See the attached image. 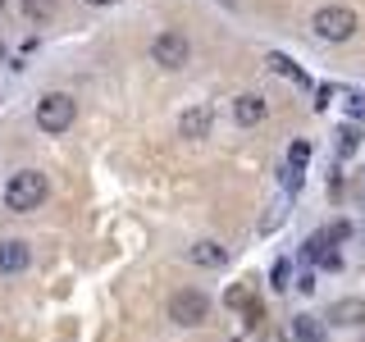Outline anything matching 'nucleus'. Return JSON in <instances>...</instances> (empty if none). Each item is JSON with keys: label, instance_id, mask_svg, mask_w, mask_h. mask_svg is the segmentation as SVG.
Instances as JSON below:
<instances>
[{"label": "nucleus", "instance_id": "nucleus-1", "mask_svg": "<svg viewBox=\"0 0 365 342\" xmlns=\"http://www.w3.org/2000/svg\"><path fill=\"white\" fill-rule=\"evenodd\" d=\"M0 197H5V210L32 214L37 205H46V197H51V178H46L41 169H19V174H9Z\"/></svg>", "mask_w": 365, "mask_h": 342}, {"label": "nucleus", "instance_id": "nucleus-2", "mask_svg": "<svg viewBox=\"0 0 365 342\" xmlns=\"http://www.w3.org/2000/svg\"><path fill=\"white\" fill-rule=\"evenodd\" d=\"M73 114H78V100L68 96V91H46V96L37 100V128L60 137L73 128Z\"/></svg>", "mask_w": 365, "mask_h": 342}, {"label": "nucleus", "instance_id": "nucleus-3", "mask_svg": "<svg viewBox=\"0 0 365 342\" xmlns=\"http://www.w3.org/2000/svg\"><path fill=\"white\" fill-rule=\"evenodd\" d=\"M311 28H315V37H324V41H351L356 28H361V19H356V9H347V5H324V9H315Z\"/></svg>", "mask_w": 365, "mask_h": 342}, {"label": "nucleus", "instance_id": "nucleus-4", "mask_svg": "<svg viewBox=\"0 0 365 342\" xmlns=\"http://www.w3.org/2000/svg\"><path fill=\"white\" fill-rule=\"evenodd\" d=\"M151 60L160 68H182L192 60V41H187V32H178V28H165V32H155L151 37Z\"/></svg>", "mask_w": 365, "mask_h": 342}, {"label": "nucleus", "instance_id": "nucleus-5", "mask_svg": "<svg viewBox=\"0 0 365 342\" xmlns=\"http://www.w3.org/2000/svg\"><path fill=\"white\" fill-rule=\"evenodd\" d=\"M169 319H174L178 328H197V324L210 319V301H205L197 288H182V292L169 296Z\"/></svg>", "mask_w": 365, "mask_h": 342}, {"label": "nucleus", "instance_id": "nucleus-6", "mask_svg": "<svg viewBox=\"0 0 365 342\" xmlns=\"http://www.w3.org/2000/svg\"><path fill=\"white\" fill-rule=\"evenodd\" d=\"M210 128H215V105L210 100H197V105H187L178 114V137H187V142L210 137Z\"/></svg>", "mask_w": 365, "mask_h": 342}, {"label": "nucleus", "instance_id": "nucleus-7", "mask_svg": "<svg viewBox=\"0 0 365 342\" xmlns=\"http://www.w3.org/2000/svg\"><path fill=\"white\" fill-rule=\"evenodd\" d=\"M265 114H269V100L260 96V91H242V96H233L237 128H256V123H265Z\"/></svg>", "mask_w": 365, "mask_h": 342}, {"label": "nucleus", "instance_id": "nucleus-8", "mask_svg": "<svg viewBox=\"0 0 365 342\" xmlns=\"http://www.w3.org/2000/svg\"><path fill=\"white\" fill-rule=\"evenodd\" d=\"M187 260L201 265V269H220V265H228V247L215 242V237H201V242L187 247Z\"/></svg>", "mask_w": 365, "mask_h": 342}, {"label": "nucleus", "instance_id": "nucleus-9", "mask_svg": "<svg viewBox=\"0 0 365 342\" xmlns=\"http://www.w3.org/2000/svg\"><path fill=\"white\" fill-rule=\"evenodd\" d=\"M32 265V247L19 242V237H5L0 242V274H23Z\"/></svg>", "mask_w": 365, "mask_h": 342}, {"label": "nucleus", "instance_id": "nucleus-10", "mask_svg": "<svg viewBox=\"0 0 365 342\" xmlns=\"http://www.w3.org/2000/svg\"><path fill=\"white\" fill-rule=\"evenodd\" d=\"M329 324H338V328H351V324H365V301L361 296H342V301L329 306Z\"/></svg>", "mask_w": 365, "mask_h": 342}, {"label": "nucleus", "instance_id": "nucleus-11", "mask_svg": "<svg viewBox=\"0 0 365 342\" xmlns=\"http://www.w3.org/2000/svg\"><path fill=\"white\" fill-rule=\"evenodd\" d=\"M288 333H292V342H324V319H315V315H292Z\"/></svg>", "mask_w": 365, "mask_h": 342}, {"label": "nucleus", "instance_id": "nucleus-12", "mask_svg": "<svg viewBox=\"0 0 365 342\" xmlns=\"http://www.w3.org/2000/svg\"><path fill=\"white\" fill-rule=\"evenodd\" d=\"M269 68H274V73H279V78H292L297 87H311V78H306V68L297 64V60H288V55H283V51H269Z\"/></svg>", "mask_w": 365, "mask_h": 342}, {"label": "nucleus", "instance_id": "nucleus-13", "mask_svg": "<svg viewBox=\"0 0 365 342\" xmlns=\"http://www.w3.org/2000/svg\"><path fill=\"white\" fill-rule=\"evenodd\" d=\"M306 165H311V142L297 137V142L288 146V169H292V174H306Z\"/></svg>", "mask_w": 365, "mask_h": 342}, {"label": "nucleus", "instance_id": "nucleus-14", "mask_svg": "<svg viewBox=\"0 0 365 342\" xmlns=\"http://www.w3.org/2000/svg\"><path fill=\"white\" fill-rule=\"evenodd\" d=\"M23 14H28V19L41 28V23L55 19V0H23Z\"/></svg>", "mask_w": 365, "mask_h": 342}, {"label": "nucleus", "instance_id": "nucleus-15", "mask_svg": "<svg viewBox=\"0 0 365 342\" xmlns=\"http://www.w3.org/2000/svg\"><path fill=\"white\" fill-rule=\"evenodd\" d=\"M329 247H334V242H329L324 233H311V237H306V242H302V260H306V265H311V260L319 265V256H324Z\"/></svg>", "mask_w": 365, "mask_h": 342}, {"label": "nucleus", "instance_id": "nucleus-16", "mask_svg": "<svg viewBox=\"0 0 365 342\" xmlns=\"http://www.w3.org/2000/svg\"><path fill=\"white\" fill-rule=\"evenodd\" d=\"M288 279H292V260L288 256H279V260H274V269H269V288H288Z\"/></svg>", "mask_w": 365, "mask_h": 342}, {"label": "nucleus", "instance_id": "nucleus-17", "mask_svg": "<svg viewBox=\"0 0 365 342\" xmlns=\"http://www.w3.org/2000/svg\"><path fill=\"white\" fill-rule=\"evenodd\" d=\"M356 146H361V128L347 123V128L338 133V155H356Z\"/></svg>", "mask_w": 365, "mask_h": 342}, {"label": "nucleus", "instance_id": "nucleus-18", "mask_svg": "<svg viewBox=\"0 0 365 342\" xmlns=\"http://www.w3.org/2000/svg\"><path fill=\"white\" fill-rule=\"evenodd\" d=\"M288 288H297V292H302V296H315V288H319L315 269H302V274H297V283H288Z\"/></svg>", "mask_w": 365, "mask_h": 342}, {"label": "nucleus", "instance_id": "nucleus-19", "mask_svg": "<svg viewBox=\"0 0 365 342\" xmlns=\"http://www.w3.org/2000/svg\"><path fill=\"white\" fill-rule=\"evenodd\" d=\"M228 306H251V288H228Z\"/></svg>", "mask_w": 365, "mask_h": 342}, {"label": "nucleus", "instance_id": "nucleus-20", "mask_svg": "<svg viewBox=\"0 0 365 342\" xmlns=\"http://www.w3.org/2000/svg\"><path fill=\"white\" fill-rule=\"evenodd\" d=\"M334 91H338L334 83H324V87H319V91H315V110H329V100H334Z\"/></svg>", "mask_w": 365, "mask_h": 342}, {"label": "nucleus", "instance_id": "nucleus-21", "mask_svg": "<svg viewBox=\"0 0 365 342\" xmlns=\"http://www.w3.org/2000/svg\"><path fill=\"white\" fill-rule=\"evenodd\" d=\"M324 237H329V242H342V237H351V224H347V219H338V224H334V228H329V233H324Z\"/></svg>", "mask_w": 365, "mask_h": 342}, {"label": "nucleus", "instance_id": "nucleus-22", "mask_svg": "<svg viewBox=\"0 0 365 342\" xmlns=\"http://www.w3.org/2000/svg\"><path fill=\"white\" fill-rule=\"evenodd\" d=\"M302 178H306V174H292V169H288V174H283V187L297 192V187H302Z\"/></svg>", "mask_w": 365, "mask_h": 342}, {"label": "nucleus", "instance_id": "nucleus-23", "mask_svg": "<svg viewBox=\"0 0 365 342\" xmlns=\"http://www.w3.org/2000/svg\"><path fill=\"white\" fill-rule=\"evenodd\" d=\"M83 5H91V9H106V5H119V0H83Z\"/></svg>", "mask_w": 365, "mask_h": 342}, {"label": "nucleus", "instance_id": "nucleus-24", "mask_svg": "<svg viewBox=\"0 0 365 342\" xmlns=\"http://www.w3.org/2000/svg\"><path fill=\"white\" fill-rule=\"evenodd\" d=\"M0 9H5V0H0Z\"/></svg>", "mask_w": 365, "mask_h": 342}, {"label": "nucleus", "instance_id": "nucleus-25", "mask_svg": "<svg viewBox=\"0 0 365 342\" xmlns=\"http://www.w3.org/2000/svg\"><path fill=\"white\" fill-rule=\"evenodd\" d=\"M361 100H365V96H361Z\"/></svg>", "mask_w": 365, "mask_h": 342}]
</instances>
